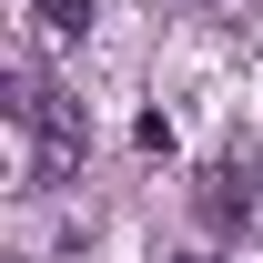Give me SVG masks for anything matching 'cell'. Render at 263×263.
Returning a JSON list of instances; mask_svg holds the SVG:
<instances>
[{
    "label": "cell",
    "instance_id": "6da1fadb",
    "mask_svg": "<svg viewBox=\"0 0 263 263\" xmlns=\"http://www.w3.org/2000/svg\"><path fill=\"white\" fill-rule=\"evenodd\" d=\"M10 111H21V132H31V172H41V182H61V172L81 162V111H71L41 71L21 81V101H10Z\"/></svg>",
    "mask_w": 263,
    "mask_h": 263
},
{
    "label": "cell",
    "instance_id": "7a4b0ae2",
    "mask_svg": "<svg viewBox=\"0 0 263 263\" xmlns=\"http://www.w3.org/2000/svg\"><path fill=\"white\" fill-rule=\"evenodd\" d=\"M202 223H253V142H223V152H213V162H202Z\"/></svg>",
    "mask_w": 263,
    "mask_h": 263
},
{
    "label": "cell",
    "instance_id": "3957f363",
    "mask_svg": "<svg viewBox=\"0 0 263 263\" xmlns=\"http://www.w3.org/2000/svg\"><path fill=\"white\" fill-rule=\"evenodd\" d=\"M31 10H41V31H61V41L91 31V0H31Z\"/></svg>",
    "mask_w": 263,
    "mask_h": 263
},
{
    "label": "cell",
    "instance_id": "277c9868",
    "mask_svg": "<svg viewBox=\"0 0 263 263\" xmlns=\"http://www.w3.org/2000/svg\"><path fill=\"white\" fill-rule=\"evenodd\" d=\"M182 263H193V253H182Z\"/></svg>",
    "mask_w": 263,
    "mask_h": 263
}]
</instances>
